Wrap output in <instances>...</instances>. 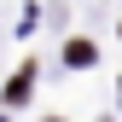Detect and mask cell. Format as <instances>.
<instances>
[{"label":"cell","instance_id":"obj_2","mask_svg":"<svg viewBox=\"0 0 122 122\" xmlns=\"http://www.w3.org/2000/svg\"><path fill=\"white\" fill-rule=\"evenodd\" d=\"M64 58H70V64H93V47H87V41H70Z\"/></svg>","mask_w":122,"mask_h":122},{"label":"cell","instance_id":"obj_1","mask_svg":"<svg viewBox=\"0 0 122 122\" xmlns=\"http://www.w3.org/2000/svg\"><path fill=\"white\" fill-rule=\"evenodd\" d=\"M29 81H35V70H18V76H12V81H6V105H18V99H29Z\"/></svg>","mask_w":122,"mask_h":122}]
</instances>
